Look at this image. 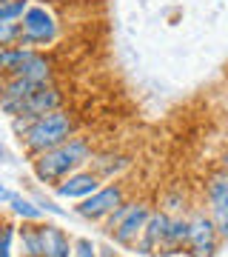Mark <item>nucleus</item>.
<instances>
[{
    "label": "nucleus",
    "mask_w": 228,
    "mask_h": 257,
    "mask_svg": "<svg viewBox=\"0 0 228 257\" xmlns=\"http://www.w3.org/2000/svg\"><path fill=\"white\" fill-rule=\"evenodd\" d=\"M91 143L86 138H69L66 143L60 146L49 149V152H40V155L32 157V169H35V177L40 183H60L66 177L77 172L83 163H89L91 160Z\"/></svg>",
    "instance_id": "nucleus-1"
},
{
    "label": "nucleus",
    "mask_w": 228,
    "mask_h": 257,
    "mask_svg": "<svg viewBox=\"0 0 228 257\" xmlns=\"http://www.w3.org/2000/svg\"><path fill=\"white\" fill-rule=\"evenodd\" d=\"M74 135H77V117H74L72 111L57 109V111H49V114L35 117L32 128H29L20 140H23V149L35 157V155H40V152H49V149L66 143V140L74 138Z\"/></svg>",
    "instance_id": "nucleus-2"
},
{
    "label": "nucleus",
    "mask_w": 228,
    "mask_h": 257,
    "mask_svg": "<svg viewBox=\"0 0 228 257\" xmlns=\"http://www.w3.org/2000/svg\"><path fill=\"white\" fill-rule=\"evenodd\" d=\"M20 46H32V49H43L52 46L60 37V23L52 15V9H46L43 3H29V9L20 18Z\"/></svg>",
    "instance_id": "nucleus-3"
},
{
    "label": "nucleus",
    "mask_w": 228,
    "mask_h": 257,
    "mask_svg": "<svg viewBox=\"0 0 228 257\" xmlns=\"http://www.w3.org/2000/svg\"><path fill=\"white\" fill-rule=\"evenodd\" d=\"M219 237L214 220L205 209H194L188 214V243H185V257H217Z\"/></svg>",
    "instance_id": "nucleus-4"
},
{
    "label": "nucleus",
    "mask_w": 228,
    "mask_h": 257,
    "mask_svg": "<svg viewBox=\"0 0 228 257\" xmlns=\"http://www.w3.org/2000/svg\"><path fill=\"white\" fill-rule=\"evenodd\" d=\"M202 194H205V209H208V217L214 220L219 237L228 240V175H225V172L214 169V172L205 177Z\"/></svg>",
    "instance_id": "nucleus-5"
},
{
    "label": "nucleus",
    "mask_w": 228,
    "mask_h": 257,
    "mask_svg": "<svg viewBox=\"0 0 228 257\" xmlns=\"http://www.w3.org/2000/svg\"><path fill=\"white\" fill-rule=\"evenodd\" d=\"M123 200H126L123 183H106L94 194H89L86 200H77L74 211H77L80 217H86V220H91V223H100V220H106Z\"/></svg>",
    "instance_id": "nucleus-6"
},
{
    "label": "nucleus",
    "mask_w": 228,
    "mask_h": 257,
    "mask_svg": "<svg viewBox=\"0 0 228 257\" xmlns=\"http://www.w3.org/2000/svg\"><path fill=\"white\" fill-rule=\"evenodd\" d=\"M168 223H171V214H168L165 209H154L151 217H148V223H146V229H143V234H140V240L134 243V248L140 251V254H146V257H157L160 248H163Z\"/></svg>",
    "instance_id": "nucleus-7"
},
{
    "label": "nucleus",
    "mask_w": 228,
    "mask_h": 257,
    "mask_svg": "<svg viewBox=\"0 0 228 257\" xmlns=\"http://www.w3.org/2000/svg\"><path fill=\"white\" fill-rule=\"evenodd\" d=\"M100 186H103V180L91 169H77V172H72L66 180H60L55 186V192H57V197H66V200H86Z\"/></svg>",
    "instance_id": "nucleus-8"
},
{
    "label": "nucleus",
    "mask_w": 228,
    "mask_h": 257,
    "mask_svg": "<svg viewBox=\"0 0 228 257\" xmlns=\"http://www.w3.org/2000/svg\"><path fill=\"white\" fill-rule=\"evenodd\" d=\"M63 100H66L63 89H60L57 83H49V86H40L37 92H32L26 100H23L20 114H35V117H40V114L63 109Z\"/></svg>",
    "instance_id": "nucleus-9"
},
{
    "label": "nucleus",
    "mask_w": 228,
    "mask_h": 257,
    "mask_svg": "<svg viewBox=\"0 0 228 257\" xmlns=\"http://www.w3.org/2000/svg\"><path fill=\"white\" fill-rule=\"evenodd\" d=\"M151 206L148 203H137V209L128 214L126 220L120 223L117 229L111 231V237H114V243L117 246H134L137 240H140V234H143V229H146V223H148V217H151Z\"/></svg>",
    "instance_id": "nucleus-10"
},
{
    "label": "nucleus",
    "mask_w": 228,
    "mask_h": 257,
    "mask_svg": "<svg viewBox=\"0 0 228 257\" xmlns=\"http://www.w3.org/2000/svg\"><path fill=\"white\" fill-rule=\"evenodd\" d=\"M15 74L46 86V83H55V63H52V57L49 55H43L40 49H35V52H32V55L15 69ZM6 77H9V74H6Z\"/></svg>",
    "instance_id": "nucleus-11"
},
{
    "label": "nucleus",
    "mask_w": 228,
    "mask_h": 257,
    "mask_svg": "<svg viewBox=\"0 0 228 257\" xmlns=\"http://www.w3.org/2000/svg\"><path fill=\"white\" fill-rule=\"evenodd\" d=\"M40 240H43V257H72L74 240L60 226L40 220Z\"/></svg>",
    "instance_id": "nucleus-12"
},
{
    "label": "nucleus",
    "mask_w": 228,
    "mask_h": 257,
    "mask_svg": "<svg viewBox=\"0 0 228 257\" xmlns=\"http://www.w3.org/2000/svg\"><path fill=\"white\" fill-rule=\"evenodd\" d=\"M91 172L100 177V180H114L117 175H123L128 166H131V157L120 155V152H106V155H91Z\"/></svg>",
    "instance_id": "nucleus-13"
},
{
    "label": "nucleus",
    "mask_w": 228,
    "mask_h": 257,
    "mask_svg": "<svg viewBox=\"0 0 228 257\" xmlns=\"http://www.w3.org/2000/svg\"><path fill=\"white\" fill-rule=\"evenodd\" d=\"M185 243H188V214H171L160 254H185Z\"/></svg>",
    "instance_id": "nucleus-14"
},
{
    "label": "nucleus",
    "mask_w": 228,
    "mask_h": 257,
    "mask_svg": "<svg viewBox=\"0 0 228 257\" xmlns=\"http://www.w3.org/2000/svg\"><path fill=\"white\" fill-rule=\"evenodd\" d=\"M18 240L23 257H43V240H40V223H20Z\"/></svg>",
    "instance_id": "nucleus-15"
},
{
    "label": "nucleus",
    "mask_w": 228,
    "mask_h": 257,
    "mask_svg": "<svg viewBox=\"0 0 228 257\" xmlns=\"http://www.w3.org/2000/svg\"><path fill=\"white\" fill-rule=\"evenodd\" d=\"M9 209H12V214H15L20 223H40L43 220V214H46V211L37 206V200L23 197V194H15V197H12Z\"/></svg>",
    "instance_id": "nucleus-16"
},
{
    "label": "nucleus",
    "mask_w": 228,
    "mask_h": 257,
    "mask_svg": "<svg viewBox=\"0 0 228 257\" xmlns=\"http://www.w3.org/2000/svg\"><path fill=\"white\" fill-rule=\"evenodd\" d=\"M32 52H35L32 46H6V49H0V77L15 74V69H18Z\"/></svg>",
    "instance_id": "nucleus-17"
},
{
    "label": "nucleus",
    "mask_w": 228,
    "mask_h": 257,
    "mask_svg": "<svg viewBox=\"0 0 228 257\" xmlns=\"http://www.w3.org/2000/svg\"><path fill=\"white\" fill-rule=\"evenodd\" d=\"M32 0H0V23H9V20H20L23 12L29 9Z\"/></svg>",
    "instance_id": "nucleus-18"
},
{
    "label": "nucleus",
    "mask_w": 228,
    "mask_h": 257,
    "mask_svg": "<svg viewBox=\"0 0 228 257\" xmlns=\"http://www.w3.org/2000/svg\"><path fill=\"white\" fill-rule=\"evenodd\" d=\"M137 203H140V200H123V203L117 206V209H114V211L109 214V217L103 220V223H106V231H109V234H111L114 229H117V226H120L123 220H126L128 214H131V211L137 209Z\"/></svg>",
    "instance_id": "nucleus-19"
},
{
    "label": "nucleus",
    "mask_w": 228,
    "mask_h": 257,
    "mask_svg": "<svg viewBox=\"0 0 228 257\" xmlns=\"http://www.w3.org/2000/svg\"><path fill=\"white\" fill-rule=\"evenodd\" d=\"M15 240H18V223H0V257H12L15 251Z\"/></svg>",
    "instance_id": "nucleus-20"
},
{
    "label": "nucleus",
    "mask_w": 228,
    "mask_h": 257,
    "mask_svg": "<svg viewBox=\"0 0 228 257\" xmlns=\"http://www.w3.org/2000/svg\"><path fill=\"white\" fill-rule=\"evenodd\" d=\"M20 20H9V23H0V49L6 46H20Z\"/></svg>",
    "instance_id": "nucleus-21"
},
{
    "label": "nucleus",
    "mask_w": 228,
    "mask_h": 257,
    "mask_svg": "<svg viewBox=\"0 0 228 257\" xmlns=\"http://www.w3.org/2000/svg\"><path fill=\"white\" fill-rule=\"evenodd\" d=\"M72 257H100V251H97V246H94L89 237H77L74 240V254Z\"/></svg>",
    "instance_id": "nucleus-22"
},
{
    "label": "nucleus",
    "mask_w": 228,
    "mask_h": 257,
    "mask_svg": "<svg viewBox=\"0 0 228 257\" xmlns=\"http://www.w3.org/2000/svg\"><path fill=\"white\" fill-rule=\"evenodd\" d=\"M37 206H40L43 211H49V214H55V217H63L66 214V209H60L55 200H37Z\"/></svg>",
    "instance_id": "nucleus-23"
},
{
    "label": "nucleus",
    "mask_w": 228,
    "mask_h": 257,
    "mask_svg": "<svg viewBox=\"0 0 228 257\" xmlns=\"http://www.w3.org/2000/svg\"><path fill=\"white\" fill-rule=\"evenodd\" d=\"M12 197H15V192H12V189H6V186L0 183V206H9Z\"/></svg>",
    "instance_id": "nucleus-24"
},
{
    "label": "nucleus",
    "mask_w": 228,
    "mask_h": 257,
    "mask_svg": "<svg viewBox=\"0 0 228 257\" xmlns=\"http://www.w3.org/2000/svg\"><path fill=\"white\" fill-rule=\"evenodd\" d=\"M217 169H219V172H225V175H228V149H225V152H222V155H219V160H217Z\"/></svg>",
    "instance_id": "nucleus-25"
},
{
    "label": "nucleus",
    "mask_w": 228,
    "mask_h": 257,
    "mask_svg": "<svg viewBox=\"0 0 228 257\" xmlns=\"http://www.w3.org/2000/svg\"><path fill=\"white\" fill-rule=\"evenodd\" d=\"M6 157H9V155H6V146H3V143H0V163H3V160H6Z\"/></svg>",
    "instance_id": "nucleus-26"
},
{
    "label": "nucleus",
    "mask_w": 228,
    "mask_h": 257,
    "mask_svg": "<svg viewBox=\"0 0 228 257\" xmlns=\"http://www.w3.org/2000/svg\"><path fill=\"white\" fill-rule=\"evenodd\" d=\"M100 257H117V254H114V251H109V248H106V251H100Z\"/></svg>",
    "instance_id": "nucleus-27"
}]
</instances>
